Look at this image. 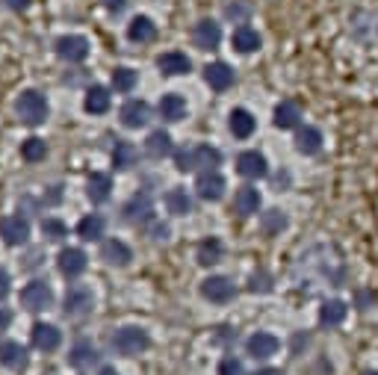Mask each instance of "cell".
<instances>
[{"label": "cell", "instance_id": "1", "mask_svg": "<svg viewBox=\"0 0 378 375\" xmlns=\"http://www.w3.org/2000/svg\"><path fill=\"white\" fill-rule=\"evenodd\" d=\"M174 163L181 171H192V169H204V171H216V166L222 163V154L213 145H195L189 151H177Z\"/></svg>", "mask_w": 378, "mask_h": 375}, {"label": "cell", "instance_id": "2", "mask_svg": "<svg viewBox=\"0 0 378 375\" xmlns=\"http://www.w3.org/2000/svg\"><path fill=\"white\" fill-rule=\"evenodd\" d=\"M15 112H18V118H21L24 125H30V127L42 125L45 118H48V101H45V95L36 92V89L21 92V95H18V101H15Z\"/></svg>", "mask_w": 378, "mask_h": 375}, {"label": "cell", "instance_id": "3", "mask_svg": "<svg viewBox=\"0 0 378 375\" xmlns=\"http://www.w3.org/2000/svg\"><path fill=\"white\" fill-rule=\"evenodd\" d=\"M148 346H151V337H148L145 328L125 325V328H118L112 334V349L118 354H127V358H133V354H139V352H145Z\"/></svg>", "mask_w": 378, "mask_h": 375}, {"label": "cell", "instance_id": "4", "mask_svg": "<svg viewBox=\"0 0 378 375\" xmlns=\"http://www.w3.org/2000/svg\"><path fill=\"white\" fill-rule=\"evenodd\" d=\"M95 307V295L86 284H71L65 290V299H63V310H65V317H74V319H80L86 317V313H92Z\"/></svg>", "mask_w": 378, "mask_h": 375}, {"label": "cell", "instance_id": "5", "mask_svg": "<svg viewBox=\"0 0 378 375\" xmlns=\"http://www.w3.org/2000/svg\"><path fill=\"white\" fill-rule=\"evenodd\" d=\"M0 236H4L6 245H24L30 240V222L24 216H4L0 219Z\"/></svg>", "mask_w": 378, "mask_h": 375}, {"label": "cell", "instance_id": "6", "mask_svg": "<svg viewBox=\"0 0 378 375\" xmlns=\"http://www.w3.org/2000/svg\"><path fill=\"white\" fill-rule=\"evenodd\" d=\"M51 302H53V290H51L45 281H30V284L21 290V305H24L27 310H33V313L51 307Z\"/></svg>", "mask_w": 378, "mask_h": 375}, {"label": "cell", "instance_id": "7", "mask_svg": "<svg viewBox=\"0 0 378 375\" xmlns=\"http://www.w3.org/2000/svg\"><path fill=\"white\" fill-rule=\"evenodd\" d=\"M56 56L65 59V63H83L89 56V42L83 36H63L56 42Z\"/></svg>", "mask_w": 378, "mask_h": 375}, {"label": "cell", "instance_id": "8", "mask_svg": "<svg viewBox=\"0 0 378 375\" xmlns=\"http://www.w3.org/2000/svg\"><path fill=\"white\" fill-rule=\"evenodd\" d=\"M233 284L228 281V278H222V275H213V278H207V281H201V295L207 302H216V305H225V302H231L233 299Z\"/></svg>", "mask_w": 378, "mask_h": 375}, {"label": "cell", "instance_id": "9", "mask_svg": "<svg viewBox=\"0 0 378 375\" xmlns=\"http://www.w3.org/2000/svg\"><path fill=\"white\" fill-rule=\"evenodd\" d=\"M192 42H195V48H201V51H216L219 42H222V30H219L216 21L204 18V21H198V24H195V30H192Z\"/></svg>", "mask_w": 378, "mask_h": 375}, {"label": "cell", "instance_id": "10", "mask_svg": "<svg viewBox=\"0 0 378 375\" xmlns=\"http://www.w3.org/2000/svg\"><path fill=\"white\" fill-rule=\"evenodd\" d=\"M59 272L65 275V278H77V275L86 272V251L83 248H63L59 251Z\"/></svg>", "mask_w": 378, "mask_h": 375}, {"label": "cell", "instance_id": "11", "mask_svg": "<svg viewBox=\"0 0 378 375\" xmlns=\"http://www.w3.org/2000/svg\"><path fill=\"white\" fill-rule=\"evenodd\" d=\"M198 199H204V201H219L225 195V177L219 174V171H201V177H198Z\"/></svg>", "mask_w": 378, "mask_h": 375}, {"label": "cell", "instance_id": "12", "mask_svg": "<svg viewBox=\"0 0 378 375\" xmlns=\"http://www.w3.org/2000/svg\"><path fill=\"white\" fill-rule=\"evenodd\" d=\"M236 171H240L243 177H251V181H257V177H266L269 174L266 157L257 154V151H243L240 160H236Z\"/></svg>", "mask_w": 378, "mask_h": 375}, {"label": "cell", "instance_id": "13", "mask_svg": "<svg viewBox=\"0 0 378 375\" xmlns=\"http://www.w3.org/2000/svg\"><path fill=\"white\" fill-rule=\"evenodd\" d=\"M30 337H33V346L38 352H53V349H59V343H63L59 328L56 325H45V322H36L33 331H30Z\"/></svg>", "mask_w": 378, "mask_h": 375}, {"label": "cell", "instance_id": "14", "mask_svg": "<svg viewBox=\"0 0 378 375\" xmlns=\"http://www.w3.org/2000/svg\"><path fill=\"white\" fill-rule=\"evenodd\" d=\"M246 349H248L251 358H261V361L272 358V354L278 352V337H275V334H266V331H257V334H251V337H248Z\"/></svg>", "mask_w": 378, "mask_h": 375}, {"label": "cell", "instance_id": "15", "mask_svg": "<svg viewBox=\"0 0 378 375\" xmlns=\"http://www.w3.org/2000/svg\"><path fill=\"white\" fill-rule=\"evenodd\" d=\"M204 80H207L210 89L225 92V89L233 86V68L225 65V63H210V65L204 68Z\"/></svg>", "mask_w": 378, "mask_h": 375}, {"label": "cell", "instance_id": "16", "mask_svg": "<svg viewBox=\"0 0 378 375\" xmlns=\"http://www.w3.org/2000/svg\"><path fill=\"white\" fill-rule=\"evenodd\" d=\"M148 118H151V107L145 101H127L122 107V125L125 127H145L148 125Z\"/></svg>", "mask_w": 378, "mask_h": 375}, {"label": "cell", "instance_id": "17", "mask_svg": "<svg viewBox=\"0 0 378 375\" xmlns=\"http://www.w3.org/2000/svg\"><path fill=\"white\" fill-rule=\"evenodd\" d=\"M125 216H127V222H136V225H145L154 219V204L148 195H133L130 204L125 207Z\"/></svg>", "mask_w": 378, "mask_h": 375}, {"label": "cell", "instance_id": "18", "mask_svg": "<svg viewBox=\"0 0 378 375\" xmlns=\"http://www.w3.org/2000/svg\"><path fill=\"white\" fill-rule=\"evenodd\" d=\"M157 68H160L163 74H169V77H177V74H187V71L192 68V63H189L187 53L169 51V53H163L160 59H157Z\"/></svg>", "mask_w": 378, "mask_h": 375}, {"label": "cell", "instance_id": "19", "mask_svg": "<svg viewBox=\"0 0 378 375\" xmlns=\"http://www.w3.org/2000/svg\"><path fill=\"white\" fill-rule=\"evenodd\" d=\"M154 36H157V24L151 21V18L145 15H136L133 21L127 24V38L136 45H145V42H154Z\"/></svg>", "mask_w": 378, "mask_h": 375}, {"label": "cell", "instance_id": "20", "mask_svg": "<svg viewBox=\"0 0 378 375\" xmlns=\"http://www.w3.org/2000/svg\"><path fill=\"white\" fill-rule=\"evenodd\" d=\"M145 154L151 157V160H163V157L174 154V145H172V136L166 130H154L148 136V142H145Z\"/></svg>", "mask_w": 378, "mask_h": 375}, {"label": "cell", "instance_id": "21", "mask_svg": "<svg viewBox=\"0 0 378 375\" xmlns=\"http://www.w3.org/2000/svg\"><path fill=\"white\" fill-rule=\"evenodd\" d=\"M110 192H112V181H110V174H101V171H95L89 177V184H86V195H89V201L92 204H104L110 199Z\"/></svg>", "mask_w": 378, "mask_h": 375}, {"label": "cell", "instance_id": "22", "mask_svg": "<svg viewBox=\"0 0 378 375\" xmlns=\"http://www.w3.org/2000/svg\"><path fill=\"white\" fill-rule=\"evenodd\" d=\"M68 364L77 366V369H86V366L98 364V349L89 340H77L74 349L68 352Z\"/></svg>", "mask_w": 378, "mask_h": 375}, {"label": "cell", "instance_id": "23", "mask_svg": "<svg viewBox=\"0 0 378 375\" xmlns=\"http://www.w3.org/2000/svg\"><path fill=\"white\" fill-rule=\"evenodd\" d=\"M298 122H302V110H298V104L281 101V104L275 107V127L293 130V127H298Z\"/></svg>", "mask_w": 378, "mask_h": 375}, {"label": "cell", "instance_id": "24", "mask_svg": "<svg viewBox=\"0 0 378 375\" xmlns=\"http://www.w3.org/2000/svg\"><path fill=\"white\" fill-rule=\"evenodd\" d=\"M101 258L110 263V266H127L130 263V248L122 243V240H107L104 245H101Z\"/></svg>", "mask_w": 378, "mask_h": 375}, {"label": "cell", "instance_id": "25", "mask_svg": "<svg viewBox=\"0 0 378 375\" xmlns=\"http://www.w3.org/2000/svg\"><path fill=\"white\" fill-rule=\"evenodd\" d=\"M233 210L240 216H251L261 210V192H257L254 186H243L240 192L233 195Z\"/></svg>", "mask_w": 378, "mask_h": 375}, {"label": "cell", "instance_id": "26", "mask_svg": "<svg viewBox=\"0 0 378 375\" xmlns=\"http://www.w3.org/2000/svg\"><path fill=\"white\" fill-rule=\"evenodd\" d=\"M0 364L9 369H24L27 366V349L21 343H0Z\"/></svg>", "mask_w": 378, "mask_h": 375}, {"label": "cell", "instance_id": "27", "mask_svg": "<svg viewBox=\"0 0 378 375\" xmlns=\"http://www.w3.org/2000/svg\"><path fill=\"white\" fill-rule=\"evenodd\" d=\"M233 48L240 53H254L257 48H261V33H257L254 27H248V24L236 27L233 30Z\"/></svg>", "mask_w": 378, "mask_h": 375}, {"label": "cell", "instance_id": "28", "mask_svg": "<svg viewBox=\"0 0 378 375\" xmlns=\"http://www.w3.org/2000/svg\"><path fill=\"white\" fill-rule=\"evenodd\" d=\"M228 125H231V133L236 136V139H248V136L254 133V127H257L254 115H251L248 110H233Z\"/></svg>", "mask_w": 378, "mask_h": 375}, {"label": "cell", "instance_id": "29", "mask_svg": "<svg viewBox=\"0 0 378 375\" xmlns=\"http://www.w3.org/2000/svg\"><path fill=\"white\" fill-rule=\"evenodd\" d=\"M160 115L166 118V122H181V118L187 115V101L181 95H163L160 97Z\"/></svg>", "mask_w": 378, "mask_h": 375}, {"label": "cell", "instance_id": "30", "mask_svg": "<svg viewBox=\"0 0 378 375\" xmlns=\"http://www.w3.org/2000/svg\"><path fill=\"white\" fill-rule=\"evenodd\" d=\"M136 157H139V151H136V145L133 142H127V139H115V148H112V166L115 169H130L133 163H136Z\"/></svg>", "mask_w": 378, "mask_h": 375}, {"label": "cell", "instance_id": "31", "mask_svg": "<svg viewBox=\"0 0 378 375\" xmlns=\"http://www.w3.org/2000/svg\"><path fill=\"white\" fill-rule=\"evenodd\" d=\"M77 233H80V240H86V243H95V240H101L104 236V219L98 213H92V216H83L80 219V225H77Z\"/></svg>", "mask_w": 378, "mask_h": 375}, {"label": "cell", "instance_id": "32", "mask_svg": "<svg viewBox=\"0 0 378 375\" xmlns=\"http://www.w3.org/2000/svg\"><path fill=\"white\" fill-rule=\"evenodd\" d=\"M83 107H86V112H95V115L107 112L110 110V92L104 86H92L83 97Z\"/></svg>", "mask_w": 378, "mask_h": 375}, {"label": "cell", "instance_id": "33", "mask_svg": "<svg viewBox=\"0 0 378 375\" xmlns=\"http://www.w3.org/2000/svg\"><path fill=\"white\" fill-rule=\"evenodd\" d=\"M346 313H349V307L340 302V299H331V302H325L322 307H320V322L322 325H340L343 319H346Z\"/></svg>", "mask_w": 378, "mask_h": 375}, {"label": "cell", "instance_id": "34", "mask_svg": "<svg viewBox=\"0 0 378 375\" xmlns=\"http://www.w3.org/2000/svg\"><path fill=\"white\" fill-rule=\"evenodd\" d=\"M295 148L302 151V154H316L322 148V133L316 130V127H302L295 136Z\"/></svg>", "mask_w": 378, "mask_h": 375}, {"label": "cell", "instance_id": "35", "mask_svg": "<svg viewBox=\"0 0 378 375\" xmlns=\"http://www.w3.org/2000/svg\"><path fill=\"white\" fill-rule=\"evenodd\" d=\"M166 204H169V213H174V216H187V213L192 210V199L187 195V189H181V186L169 189Z\"/></svg>", "mask_w": 378, "mask_h": 375}, {"label": "cell", "instance_id": "36", "mask_svg": "<svg viewBox=\"0 0 378 375\" xmlns=\"http://www.w3.org/2000/svg\"><path fill=\"white\" fill-rule=\"evenodd\" d=\"M222 260V243L216 240V236H210V240H204L201 245H198V263L201 266H213Z\"/></svg>", "mask_w": 378, "mask_h": 375}, {"label": "cell", "instance_id": "37", "mask_svg": "<svg viewBox=\"0 0 378 375\" xmlns=\"http://www.w3.org/2000/svg\"><path fill=\"white\" fill-rule=\"evenodd\" d=\"M21 157H24L27 163L45 160V157H48V142H45V139H38V136H30L27 142H21Z\"/></svg>", "mask_w": 378, "mask_h": 375}, {"label": "cell", "instance_id": "38", "mask_svg": "<svg viewBox=\"0 0 378 375\" xmlns=\"http://www.w3.org/2000/svg\"><path fill=\"white\" fill-rule=\"evenodd\" d=\"M136 80H139L136 71L127 68V65H122V68H115V71H112V89H115V92H133Z\"/></svg>", "mask_w": 378, "mask_h": 375}, {"label": "cell", "instance_id": "39", "mask_svg": "<svg viewBox=\"0 0 378 375\" xmlns=\"http://www.w3.org/2000/svg\"><path fill=\"white\" fill-rule=\"evenodd\" d=\"M287 228V216L281 210H269L263 213V231L266 233H275V231H284Z\"/></svg>", "mask_w": 378, "mask_h": 375}, {"label": "cell", "instance_id": "40", "mask_svg": "<svg viewBox=\"0 0 378 375\" xmlns=\"http://www.w3.org/2000/svg\"><path fill=\"white\" fill-rule=\"evenodd\" d=\"M42 233L48 236V240H63V236H68V228L59 219H45L42 222Z\"/></svg>", "mask_w": 378, "mask_h": 375}, {"label": "cell", "instance_id": "41", "mask_svg": "<svg viewBox=\"0 0 378 375\" xmlns=\"http://www.w3.org/2000/svg\"><path fill=\"white\" fill-rule=\"evenodd\" d=\"M219 375H243V364L236 358H222V364H219Z\"/></svg>", "mask_w": 378, "mask_h": 375}, {"label": "cell", "instance_id": "42", "mask_svg": "<svg viewBox=\"0 0 378 375\" xmlns=\"http://www.w3.org/2000/svg\"><path fill=\"white\" fill-rule=\"evenodd\" d=\"M248 9H251L248 4H228V6H225V15H228V18H246Z\"/></svg>", "mask_w": 378, "mask_h": 375}, {"label": "cell", "instance_id": "43", "mask_svg": "<svg viewBox=\"0 0 378 375\" xmlns=\"http://www.w3.org/2000/svg\"><path fill=\"white\" fill-rule=\"evenodd\" d=\"M6 295H9V272L0 266V302H4Z\"/></svg>", "mask_w": 378, "mask_h": 375}, {"label": "cell", "instance_id": "44", "mask_svg": "<svg viewBox=\"0 0 378 375\" xmlns=\"http://www.w3.org/2000/svg\"><path fill=\"white\" fill-rule=\"evenodd\" d=\"M4 4H6L12 12H24V9H30L33 0H4Z\"/></svg>", "mask_w": 378, "mask_h": 375}, {"label": "cell", "instance_id": "45", "mask_svg": "<svg viewBox=\"0 0 378 375\" xmlns=\"http://www.w3.org/2000/svg\"><path fill=\"white\" fill-rule=\"evenodd\" d=\"M125 4H127V0H104V6H107L110 12H122Z\"/></svg>", "mask_w": 378, "mask_h": 375}, {"label": "cell", "instance_id": "46", "mask_svg": "<svg viewBox=\"0 0 378 375\" xmlns=\"http://www.w3.org/2000/svg\"><path fill=\"white\" fill-rule=\"evenodd\" d=\"M154 240H169V228L166 225H154Z\"/></svg>", "mask_w": 378, "mask_h": 375}, {"label": "cell", "instance_id": "47", "mask_svg": "<svg viewBox=\"0 0 378 375\" xmlns=\"http://www.w3.org/2000/svg\"><path fill=\"white\" fill-rule=\"evenodd\" d=\"M9 322H12V317H9L6 310H0V334H4V331L9 328Z\"/></svg>", "mask_w": 378, "mask_h": 375}, {"label": "cell", "instance_id": "48", "mask_svg": "<svg viewBox=\"0 0 378 375\" xmlns=\"http://www.w3.org/2000/svg\"><path fill=\"white\" fill-rule=\"evenodd\" d=\"M254 375H281V369H257Z\"/></svg>", "mask_w": 378, "mask_h": 375}, {"label": "cell", "instance_id": "49", "mask_svg": "<svg viewBox=\"0 0 378 375\" xmlns=\"http://www.w3.org/2000/svg\"><path fill=\"white\" fill-rule=\"evenodd\" d=\"M101 375H118V372H115L112 366H104V369H101Z\"/></svg>", "mask_w": 378, "mask_h": 375}, {"label": "cell", "instance_id": "50", "mask_svg": "<svg viewBox=\"0 0 378 375\" xmlns=\"http://www.w3.org/2000/svg\"><path fill=\"white\" fill-rule=\"evenodd\" d=\"M367 375H378V372H367Z\"/></svg>", "mask_w": 378, "mask_h": 375}]
</instances>
